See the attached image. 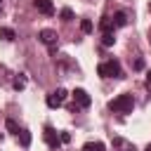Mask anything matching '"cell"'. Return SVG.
I'll return each mask as SVG.
<instances>
[{"instance_id":"19","label":"cell","mask_w":151,"mask_h":151,"mask_svg":"<svg viewBox=\"0 0 151 151\" xmlns=\"http://www.w3.org/2000/svg\"><path fill=\"white\" fill-rule=\"evenodd\" d=\"M59 139H61V144H66V142H71V134H68V132H61Z\"/></svg>"},{"instance_id":"5","label":"cell","mask_w":151,"mask_h":151,"mask_svg":"<svg viewBox=\"0 0 151 151\" xmlns=\"http://www.w3.org/2000/svg\"><path fill=\"white\" fill-rule=\"evenodd\" d=\"M42 137H45V142H47V146H50V149H59L61 139H59V134H57V130H54L52 125H45V130H42Z\"/></svg>"},{"instance_id":"13","label":"cell","mask_w":151,"mask_h":151,"mask_svg":"<svg viewBox=\"0 0 151 151\" xmlns=\"http://www.w3.org/2000/svg\"><path fill=\"white\" fill-rule=\"evenodd\" d=\"M19 142H21L24 149H28V146H31V132H28V130H21V132H19Z\"/></svg>"},{"instance_id":"10","label":"cell","mask_w":151,"mask_h":151,"mask_svg":"<svg viewBox=\"0 0 151 151\" xmlns=\"http://www.w3.org/2000/svg\"><path fill=\"white\" fill-rule=\"evenodd\" d=\"M113 146H118V151H134V146H132L130 142L120 139V137H116V139H113Z\"/></svg>"},{"instance_id":"3","label":"cell","mask_w":151,"mask_h":151,"mask_svg":"<svg viewBox=\"0 0 151 151\" xmlns=\"http://www.w3.org/2000/svg\"><path fill=\"white\" fill-rule=\"evenodd\" d=\"M38 40H40L42 45H47L50 54H54V52H57V33H54V31H50V28H42V31L38 33Z\"/></svg>"},{"instance_id":"4","label":"cell","mask_w":151,"mask_h":151,"mask_svg":"<svg viewBox=\"0 0 151 151\" xmlns=\"http://www.w3.org/2000/svg\"><path fill=\"white\" fill-rule=\"evenodd\" d=\"M66 97H68V92H66L64 87H57L54 92H50V94H47V99H45V101H47V106H50V109H59V106L66 101Z\"/></svg>"},{"instance_id":"17","label":"cell","mask_w":151,"mask_h":151,"mask_svg":"<svg viewBox=\"0 0 151 151\" xmlns=\"http://www.w3.org/2000/svg\"><path fill=\"white\" fill-rule=\"evenodd\" d=\"M92 28H94V26H92L90 19H83V21H80V31H83V33H92Z\"/></svg>"},{"instance_id":"12","label":"cell","mask_w":151,"mask_h":151,"mask_svg":"<svg viewBox=\"0 0 151 151\" xmlns=\"http://www.w3.org/2000/svg\"><path fill=\"white\" fill-rule=\"evenodd\" d=\"M0 38L9 42V40H14V38H17V33H14V31H12L9 26H2V28H0Z\"/></svg>"},{"instance_id":"21","label":"cell","mask_w":151,"mask_h":151,"mask_svg":"<svg viewBox=\"0 0 151 151\" xmlns=\"http://www.w3.org/2000/svg\"><path fill=\"white\" fill-rule=\"evenodd\" d=\"M146 80H149V85H151V71H149V73H146Z\"/></svg>"},{"instance_id":"9","label":"cell","mask_w":151,"mask_h":151,"mask_svg":"<svg viewBox=\"0 0 151 151\" xmlns=\"http://www.w3.org/2000/svg\"><path fill=\"white\" fill-rule=\"evenodd\" d=\"M113 26H127V14H125L123 9H118V12L113 14Z\"/></svg>"},{"instance_id":"11","label":"cell","mask_w":151,"mask_h":151,"mask_svg":"<svg viewBox=\"0 0 151 151\" xmlns=\"http://www.w3.org/2000/svg\"><path fill=\"white\" fill-rule=\"evenodd\" d=\"M83 151H106V146H104V142H87L83 146Z\"/></svg>"},{"instance_id":"6","label":"cell","mask_w":151,"mask_h":151,"mask_svg":"<svg viewBox=\"0 0 151 151\" xmlns=\"http://www.w3.org/2000/svg\"><path fill=\"white\" fill-rule=\"evenodd\" d=\"M71 97H73L76 106H80V109H87V106L92 104V97H90L85 90H80V87H78V90H73V94H71Z\"/></svg>"},{"instance_id":"18","label":"cell","mask_w":151,"mask_h":151,"mask_svg":"<svg viewBox=\"0 0 151 151\" xmlns=\"http://www.w3.org/2000/svg\"><path fill=\"white\" fill-rule=\"evenodd\" d=\"M5 125H7V130H9V132H14V134H19V132H21V130H19V125H17L12 118H7V120H5Z\"/></svg>"},{"instance_id":"2","label":"cell","mask_w":151,"mask_h":151,"mask_svg":"<svg viewBox=\"0 0 151 151\" xmlns=\"http://www.w3.org/2000/svg\"><path fill=\"white\" fill-rule=\"evenodd\" d=\"M97 73H99L101 78H123V68H120V64H118L116 59L101 61V64L97 66Z\"/></svg>"},{"instance_id":"22","label":"cell","mask_w":151,"mask_h":151,"mask_svg":"<svg viewBox=\"0 0 151 151\" xmlns=\"http://www.w3.org/2000/svg\"><path fill=\"white\" fill-rule=\"evenodd\" d=\"M144 151H151V144H146V149H144Z\"/></svg>"},{"instance_id":"14","label":"cell","mask_w":151,"mask_h":151,"mask_svg":"<svg viewBox=\"0 0 151 151\" xmlns=\"http://www.w3.org/2000/svg\"><path fill=\"white\" fill-rule=\"evenodd\" d=\"M12 85H14V90H24V87H26V76H24V73H19V76L14 78V83H12Z\"/></svg>"},{"instance_id":"15","label":"cell","mask_w":151,"mask_h":151,"mask_svg":"<svg viewBox=\"0 0 151 151\" xmlns=\"http://www.w3.org/2000/svg\"><path fill=\"white\" fill-rule=\"evenodd\" d=\"M113 42H116V35H113V33H104V35H101V45H104V47H111Z\"/></svg>"},{"instance_id":"7","label":"cell","mask_w":151,"mask_h":151,"mask_svg":"<svg viewBox=\"0 0 151 151\" xmlns=\"http://www.w3.org/2000/svg\"><path fill=\"white\" fill-rule=\"evenodd\" d=\"M35 9H38L40 14H45V17H52V14H54L52 0H35Z\"/></svg>"},{"instance_id":"8","label":"cell","mask_w":151,"mask_h":151,"mask_svg":"<svg viewBox=\"0 0 151 151\" xmlns=\"http://www.w3.org/2000/svg\"><path fill=\"white\" fill-rule=\"evenodd\" d=\"M99 28H101V33H113V19L111 17H101Z\"/></svg>"},{"instance_id":"16","label":"cell","mask_w":151,"mask_h":151,"mask_svg":"<svg viewBox=\"0 0 151 151\" xmlns=\"http://www.w3.org/2000/svg\"><path fill=\"white\" fill-rule=\"evenodd\" d=\"M59 17H61V21H71V19H73V9H68V7H64V9L59 12Z\"/></svg>"},{"instance_id":"20","label":"cell","mask_w":151,"mask_h":151,"mask_svg":"<svg viewBox=\"0 0 151 151\" xmlns=\"http://www.w3.org/2000/svg\"><path fill=\"white\" fill-rule=\"evenodd\" d=\"M134 68L142 71V68H144V59H137V61H134Z\"/></svg>"},{"instance_id":"1","label":"cell","mask_w":151,"mask_h":151,"mask_svg":"<svg viewBox=\"0 0 151 151\" xmlns=\"http://www.w3.org/2000/svg\"><path fill=\"white\" fill-rule=\"evenodd\" d=\"M109 109L116 111V113H132V109H134V99H132V94H118L116 99L109 101Z\"/></svg>"}]
</instances>
